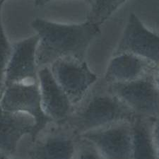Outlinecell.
I'll return each instance as SVG.
<instances>
[{
	"instance_id": "obj_1",
	"label": "cell",
	"mask_w": 159,
	"mask_h": 159,
	"mask_svg": "<svg viewBox=\"0 0 159 159\" xmlns=\"http://www.w3.org/2000/svg\"><path fill=\"white\" fill-rule=\"evenodd\" d=\"M31 26L39 37L36 52L38 69L65 57L86 61L90 45L101 33V26L89 19L81 24H66L37 18Z\"/></svg>"
},
{
	"instance_id": "obj_2",
	"label": "cell",
	"mask_w": 159,
	"mask_h": 159,
	"mask_svg": "<svg viewBox=\"0 0 159 159\" xmlns=\"http://www.w3.org/2000/svg\"><path fill=\"white\" fill-rule=\"evenodd\" d=\"M135 114L110 89L109 84L100 77L83 99L74 106L65 121L81 136L115 123L132 121Z\"/></svg>"
},
{
	"instance_id": "obj_3",
	"label": "cell",
	"mask_w": 159,
	"mask_h": 159,
	"mask_svg": "<svg viewBox=\"0 0 159 159\" xmlns=\"http://www.w3.org/2000/svg\"><path fill=\"white\" fill-rule=\"evenodd\" d=\"M80 136L65 122L52 121L30 143L26 159H74Z\"/></svg>"
},
{
	"instance_id": "obj_4",
	"label": "cell",
	"mask_w": 159,
	"mask_h": 159,
	"mask_svg": "<svg viewBox=\"0 0 159 159\" xmlns=\"http://www.w3.org/2000/svg\"><path fill=\"white\" fill-rule=\"evenodd\" d=\"M36 134V121L32 116L0 107V152L14 159H26L27 148Z\"/></svg>"
},
{
	"instance_id": "obj_5",
	"label": "cell",
	"mask_w": 159,
	"mask_h": 159,
	"mask_svg": "<svg viewBox=\"0 0 159 159\" xmlns=\"http://www.w3.org/2000/svg\"><path fill=\"white\" fill-rule=\"evenodd\" d=\"M158 73L151 74L127 83L108 84L110 89L137 116L156 119L159 117Z\"/></svg>"
},
{
	"instance_id": "obj_6",
	"label": "cell",
	"mask_w": 159,
	"mask_h": 159,
	"mask_svg": "<svg viewBox=\"0 0 159 159\" xmlns=\"http://www.w3.org/2000/svg\"><path fill=\"white\" fill-rule=\"evenodd\" d=\"M49 66L54 77L73 106L83 99L101 77L91 70L86 61L75 58L59 59Z\"/></svg>"
},
{
	"instance_id": "obj_7",
	"label": "cell",
	"mask_w": 159,
	"mask_h": 159,
	"mask_svg": "<svg viewBox=\"0 0 159 159\" xmlns=\"http://www.w3.org/2000/svg\"><path fill=\"white\" fill-rule=\"evenodd\" d=\"M131 53L149 61L159 69V35L145 26L131 13L112 56Z\"/></svg>"
},
{
	"instance_id": "obj_8",
	"label": "cell",
	"mask_w": 159,
	"mask_h": 159,
	"mask_svg": "<svg viewBox=\"0 0 159 159\" xmlns=\"http://www.w3.org/2000/svg\"><path fill=\"white\" fill-rule=\"evenodd\" d=\"M0 107L7 111L23 112L32 116L36 121L37 133L52 121L43 112L38 81L5 86L0 96Z\"/></svg>"
},
{
	"instance_id": "obj_9",
	"label": "cell",
	"mask_w": 159,
	"mask_h": 159,
	"mask_svg": "<svg viewBox=\"0 0 159 159\" xmlns=\"http://www.w3.org/2000/svg\"><path fill=\"white\" fill-rule=\"evenodd\" d=\"M80 137L93 143L105 159H131L132 121L115 123Z\"/></svg>"
},
{
	"instance_id": "obj_10",
	"label": "cell",
	"mask_w": 159,
	"mask_h": 159,
	"mask_svg": "<svg viewBox=\"0 0 159 159\" xmlns=\"http://www.w3.org/2000/svg\"><path fill=\"white\" fill-rule=\"evenodd\" d=\"M38 42L39 37L35 34L13 43L11 55L5 74L4 87L12 84L38 81L36 61Z\"/></svg>"
},
{
	"instance_id": "obj_11",
	"label": "cell",
	"mask_w": 159,
	"mask_h": 159,
	"mask_svg": "<svg viewBox=\"0 0 159 159\" xmlns=\"http://www.w3.org/2000/svg\"><path fill=\"white\" fill-rule=\"evenodd\" d=\"M38 79L44 113L54 122H65L74 106L54 77L50 66L38 69Z\"/></svg>"
},
{
	"instance_id": "obj_12",
	"label": "cell",
	"mask_w": 159,
	"mask_h": 159,
	"mask_svg": "<svg viewBox=\"0 0 159 159\" xmlns=\"http://www.w3.org/2000/svg\"><path fill=\"white\" fill-rule=\"evenodd\" d=\"M159 69L149 61L131 53L112 56L101 77L108 84L127 83L151 74Z\"/></svg>"
},
{
	"instance_id": "obj_13",
	"label": "cell",
	"mask_w": 159,
	"mask_h": 159,
	"mask_svg": "<svg viewBox=\"0 0 159 159\" xmlns=\"http://www.w3.org/2000/svg\"><path fill=\"white\" fill-rule=\"evenodd\" d=\"M153 121L137 115L132 120L131 159H159L153 134Z\"/></svg>"
},
{
	"instance_id": "obj_14",
	"label": "cell",
	"mask_w": 159,
	"mask_h": 159,
	"mask_svg": "<svg viewBox=\"0 0 159 159\" xmlns=\"http://www.w3.org/2000/svg\"><path fill=\"white\" fill-rule=\"evenodd\" d=\"M129 0H93L88 18L101 26Z\"/></svg>"
},
{
	"instance_id": "obj_15",
	"label": "cell",
	"mask_w": 159,
	"mask_h": 159,
	"mask_svg": "<svg viewBox=\"0 0 159 159\" xmlns=\"http://www.w3.org/2000/svg\"><path fill=\"white\" fill-rule=\"evenodd\" d=\"M12 51V43L5 33L0 14V96L4 88L5 74Z\"/></svg>"
},
{
	"instance_id": "obj_16",
	"label": "cell",
	"mask_w": 159,
	"mask_h": 159,
	"mask_svg": "<svg viewBox=\"0 0 159 159\" xmlns=\"http://www.w3.org/2000/svg\"><path fill=\"white\" fill-rule=\"evenodd\" d=\"M74 159H105L93 143L80 137Z\"/></svg>"
},
{
	"instance_id": "obj_17",
	"label": "cell",
	"mask_w": 159,
	"mask_h": 159,
	"mask_svg": "<svg viewBox=\"0 0 159 159\" xmlns=\"http://www.w3.org/2000/svg\"><path fill=\"white\" fill-rule=\"evenodd\" d=\"M152 129L156 147H157L159 152V117L153 120Z\"/></svg>"
},
{
	"instance_id": "obj_18",
	"label": "cell",
	"mask_w": 159,
	"mask_h": 159,
	"mask_svg": "<svg viewBox=\"0 0 159 159\" xmlns=\"http://www.w3.org/2000/svg\"><path fill=\"white\" fill-rule=\"evenodd\" d=\"M51 1H53V0H43V5L48 3V2H50ZM83 1L86 2L87 3H89L90 5H91L92 4H93V0H83Z\"/></svg>"
},
{
	"instance_id": "obj_19",
	"label": "cell",
	"mask_w": 159,
	"mask_h": 159,
	"mask_svg": "<svg viewBox=\"0 0 159 159\" xmlns=\"http://www.w3.org/2000/svg\"><path fill=\"white\" fill-rule=\"evenodd\" d=\"M0 159H14L11 157H9V156H7L4 153L0 152Z\"/></svg>"
},
{
	"instance_id": "obj_20",
	"label": "cell",
	"mask_w": 159,
	"mask_h": 159,
	"mask_svg": "<svg viewBox=\"0 0 159 159\" xmlns=\"http://www.w3.org/2000/svg\"><path fill=\"white\" fill-rule=\"evenodd\" d=\"M35 6H42L43 5V0H35Z\"/></svg>"
},
{
	"instance_id": "obj_21",
	"label": "cell",
	"mask_w": 159,
	"mask_h": 159,
	"mask_svg": "<svg viewBox=\"0 0 159 159\" xmlns=\"http://www.w3.org/2000/svg\"><path fill=\"white\" fill-rule=\"evenodd\" d=\"M4 2H5V1H1V2H0V14H1L2 6H3V4H4Z\"/></svg>"
},
{
	"instance_id": "obj_22",
	"label": "cell",
	"mask_w": 159,
	"mask_h": 159,
	"mask_svg": "<svg viewBox=\"0 0 159 159\" xmlns=\"http://www.w3.org/2000/svg\"><path fill=\"white\" fill-rule=\"evenodd\" d=\"M1 1H5V2H6L7 0H0V2H1Z\"/></svg>"
}]
</instances>
